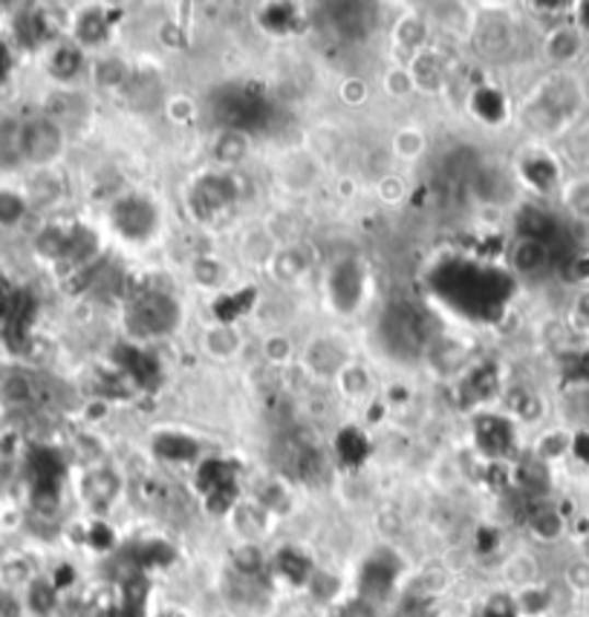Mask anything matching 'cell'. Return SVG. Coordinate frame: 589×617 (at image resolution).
I'll use <instances>...</instances> for the list:
<instances>
[{"label":"cell","mask_w":589,"mask_h":617,"mask_svg":"<svg viewBox=\"0 0 589 617\" xmlns=\"http://www.w3.org/2000/svg\"><path fill=\"white\" fill-rule=\"evenodd\" d=\"M575 53H578V35H575V32H555L550 38V56L557 58V61H566V58H573Z\"/></svg>","instance_id":"8"},{"label":"cell","mask_w":589,"mask_h":617,"mask_svg":"<svg viewBox=\"0 0 589 617\" xmlns=\"http://www.w3.org/2000/svg\"><path fill=\"white\" fill-rule=\"evenodd\" d=\"M246 136L238 133V130H226V136L217 144V156L223 159V162H240V159L246 156Z\"/></svg>","instance_id":"6"},{"label":"cell","mask_w":589,"mask_h":617,"mask_svg":"<svg viewBox=\"0 0 589 617\" xmlns=\"http://www.w3.org/2000/svg\"><path fill=\"white\" fill-rule=\"evenodd\" d=\"M116 488H119L116 476L107 474V470H99V474H90L84 479V499L96 508L111 505L113 497H116Z\"/></svg>","instance_id":"3"},{"label":"cell","mask_w":589,"mask_h":617,"mask_svg":"<svg viewBox=\"0 0 589 617\" xmlns=\"http://www.w3.org/2000/svg\"><path fill=\"white\" fill-rule=\"evenodd\" d=\"M280 569L287 571L292 580H301L303 571H307V562H303L298 555H284L280 557Z\"/></svg>","instance_id":"9"},{"label":"cell","mask_w":589,"mask_h":617,"mask_svg":"<svg viewBox=\"0 0 589 617\" xmlns=\"http://www.w3.org/2000/svg\"><path fill=\"white\" fill-rule=\"evenodd\" d=\"M65 148V133L56 121L35 119L21 127V156L33 159L38 165H47Z\"/></svg>","instance_id":"1"},{"label":"cell","mask_w":589,"mask_h":617,"mask_svg":"<svg viewBox=\"0 0 589 617\" xmlns=\"http://www.w3.org/2000/svg\"><path fill=\"white\" fill-rule=\"evenodd\" d=\"M511 260H515V269L538 271L546 263V248L538 240H520L515 254H511Z\"/></svg>","instance_id":"5"},{"label":"cell","mask_w":589,"mask_h":617,"mask_svg":"<svg viewBox=\"0 0 589 617\" xmlns=\"http://www.w3.org/2000/svg\"><path fill=\"white\" fill-rule=\"evenodd\" d=\"M176 324V306L165 294H148L130 308V329L139 335L168 333Z\"/></svg>","instance_id":"2"},{"label":"cell","mask_w":589,"mask_h":617,"mask_svg":"<svg viewBox=\"0 0 589 617\" xmlns=\"http://www.w3.org/2000/svg\"><path fill=\"white\" fill-rule=\"evenodd\" d=\"M587 557H589V539H587Z\"/></svg>","instance_id":"14"},{"label":"cell","mask_w":589,"mask_h":617,"mask_svg":"<svg viewBox=\"0 0 589 617\" xmlns=\"http://www.w3.org/2000/svg\"><path fill=\"white\" fill-rule=\"evenodd\" d=\"M238 566L240 571H249V574H255L257 569H261V555H257L255 548H243L238 557Z\"/></svg>","instance_id":"10"},{"label":"cell","mask_w":589,"mask_h":617,"mask_svg":"<svg viewBox=\"0 0 589 617\" xmlns=\"http://www.w3.org/2000/svg\"><path fill=\"white\" fill-rule=\"evenodd\" d=\"M486 617H515V612L506 606V603H494V606H488V612H486Z\"/></svg>","instance_id":"12"},{"label":"cell","mask_w":589,"mask_h":617,"mask_svg":"<svg viewBox=\"0 0 589 617\" xmlns=\"http://www.w3.org/2000/svg\"><path fill=\"white\" fill-rule=\"evenodd\" d=\"M529 525H532L541 537H557L561 534V528H564V523H561V516L555 514V511H550V508H538L532 516H529Z\"/></svg>","instance_id":"7"},{"label":"cell","mask_w":589,"mask_h":617,"mask_svg":"<svg viewBox=\"0 0 589 617\" xmlns=\"http://www.w3.org/2000/svg\"><path fill=\"white\" fill-rule=\"evenodd\" d=\"M393 580V569H388L384 560H373L361 574V589H365L367 597H382L388 589H391Z\"/></svg>","instance_id":"4"},{"label":"cell","mask_w":589,"mask_h":617,"mask_svg":"<svg viewBox=\"0 0 589 617\" xmlns=\"http://www.w3.org/2000/svg\"><path fill=\"white\" fill-rule=\"evenodd\" d=\"M584 93H587V98H589V75H587V84H584Z\"/></svg>","instance_id":"13"},{"label":"cell","mask_w":589,"mask_h":617,"mask_svg":"<svg viewBox=\"0 0 589 617\" xmlns=\"http://www.w3.org/2000/svg\"><path fill=\"white\" fill-rule=\"evenodd\" d=\"M569 580H573L578 589H589V562H581V566H575L569 571Z\"/></svg>","instance_id":"11"}]
</instances>
